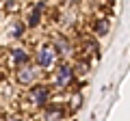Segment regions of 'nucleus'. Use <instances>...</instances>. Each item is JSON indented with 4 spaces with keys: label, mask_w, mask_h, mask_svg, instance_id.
<instances>
[{
    "label": "nucleus",
    "mask_w": 130,
    "mask_h": 121,
    "mask_svg": "<svg viewBox=\"0 0 130 121\" xmlns=\"http://www.w3.org/2000/svg\"><path fill=\"white\" fill-rule=\"evenodd\" d=\"M108 33V19L106 17H95L93 22V35L95 37H104Z\"/></svg>",
    "instance_id": "6e6552de"
},
{
    "label": "nucleus",
    "mask_w": 130,
    "mask_h": 121,
    "mask_svg": "<svg viewBox=\"0 0 130 121\" xmlns=\"http://www.w3.org/2000/svg\"><path fill=\"white\" fill-rule=\"evenodd\" d=\"M50 97H52L50 84H32L28 91V102L35 108H46L50 104Z\"/></svg>",
    "instance_id": "7ed1b4c3"
},
{
    "label": "nucleus",
    "mask_w": 130,
    "mask_h": 121,
    "mask_svg": "<svg viewBox=\"0 0 130 121\" xmlns=\"http://www.w3.org/2000/svg\"><path fill=\"white\" fill-rule=\"evenodd\" d=\"M41 11H43V5L39 2V5L30 11V15H28V26H37V24L41 22Z\"/></svg>",
    "instance_id": "1a4fd4ad"
},
{
    "label": "nucleus",
    "mask_w": 130,
    "mask_h": 121,
    "mask_svg": "<svg viewBox=\"0 0 130 121\" xmlns=\"http://www.w3.org/2000/svg\"><path fill=\"white\" fill-rule=\"evenodd\" d=\"M9 33H11V37H13V39H20V37H22V33H24V24L13 22V24H11V30H9Z\"/></svg>",
    "instance_id": "9b49d317"
},
{
    "label": "nucleus",
    "mask_w": 130,
    "mask_h": 121,
    "mask_svg": "<svg viewBox=\"0 0 130 121\" xmlns=\"http://www.w3.org/2000/svg\"><path fill=\"white\" fill-rule=\"evenodd\" d=\"M74 71H76V76H87L89 74V61H78V63H76L74 65Z\"/></svg>",
    "instance_id": "9d476101"
},
{
    "label": "nucleus",
    "mask_w": 130,
    "mask_h": 121,
    "mask_svg": "<svg viewBox=\"0 0 130 121\" xmlns=\"http://www.w3.org/2000/svg\"><path fill=\"white\" fill-rule=\"evenodd\" d=\"M108 2H113V0H108Z\"/></svg>",
    "instance_id": "4468645a"
},
{
    "label": "nucleus",
    "mask_w": 130,
    "mask_h": 121,
    "mask_svg": "<svg viewBox=\"0 0 130 121\" xmlns=\"http://www.w3.org/2000/svg\"><path fill=\"white\" fill-rule=\"evenodd\" d=\"M9 56H11V63H13L15 67H22V65H26L28 63V52L24 50V48H13V50L9 52Z\"/></svg>",
    "instance_id": "423d86ee"
},
{
    "label": "nucleus",
    "mask_w": 130,
    "mask_h": 121,
    "mask_svg": "<svg viewBox=\"0 0 130 121\" xmlns=\"http://www.w3.org/2000/svg\"><path fill=\"white\" fill-rule=\"evenodd\" d=\"M80 102H83V97H80V93H76L74 97H72V108H70V110H72V112H76V110L80 108Z\"/></svg>",
    "instance_id": "f8f14e48"
},
{
    "label": "nucleus",
    "mask_w": 130,
    "mask_h": 121,
    "mask_svg": "<svg viewBox=\"0 0 130 121\" xmlns=\"http://www.w3.org/2000/svg\"><path fill=\"white\" fill-rule=\"evenodd\" d=\"M11 121H24V119H11Z\"/></svg>",
    "instance_id": "ddd939ff"
},
{
    "label": "nucleus",
    "mask_w": 130,
    "mask_h": 121,
    "mask_svg": "<svg viewBox=\"0 0 130 121\" xmlns=\"http://www.w3.org/2000/svg\"><path fill=\"white\" fill-rule=\"evenodd\" d=\"M65 117H67V108L61 106V104H48L46 108H43V121H63Z\"/></svg>",
    "instance_id": "39448f33"
},
{
    "label": "nucleus",
    "mask_w": 130,
    "mask_h": 121,
    "mask_svg": "<svg viewBox=\"0 0 130 121\" xmlns=\"http://www.w3.org/2000/svg\"><path fill=\"white\" fill-rule=\"evenodd\" d=\"M54 48L59 50V56H70L72 54V43H70V37H65V35H59L54 39Z\"/></svg>",
    "instance_id": "0eeeda50"
},
{
    "label": "nucleus",
    "mask_w": 130,
    "mask_h": 121,
    "mask_svg": "<svg viewBox=\"0 0 130 121\" xmlns=\"http://www.w3.org/2000/svg\"><path fill=\"white\" fill-rule=\"evenodd\" d=\"M15 80H18V84H22V87H32V84L39 80V67L37 65H30V63L18 67Z\"/></svg>",
    "instance_id": "20e7f679"
},
{
    "label": "nucleus",
    "mask_w": 130,
    "mask_h": 121,
    "mask_svg": "<svg viewBox=\"0 0 130 121\" xmlns=\"http://www.w3.org/2000/svg\"><path fill=\"white\" fill-rule=\"evenodd\" d=\"M56 58H59V50L54 48V43H43L35 52V65L39 69H52L56 65Z\"/></svg>",
    "instance_id": "f03ea898"
},
{
    "label": "nucleus",
    "mask_w": 130,
    "mask_h": 121,
    "mask_svg": "<svg viewBox=\"0 0 130 121\" xmlns=\"http://www.w3.org/2000/svg\"><path fill=\"white\" fill-rule=\"evenodd\" d=\"M74 80H76L74 65H70V63H61V65L54 69V76H52V84H54L56 91H67V89L74 84Z\"/></svg>",
    "instance_id": "f257e3e1"
}]
</instances>
